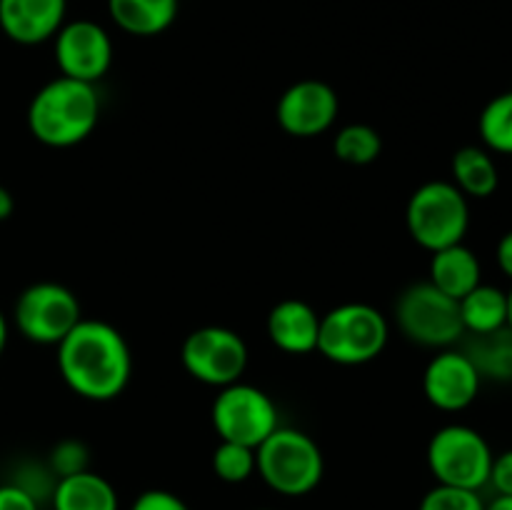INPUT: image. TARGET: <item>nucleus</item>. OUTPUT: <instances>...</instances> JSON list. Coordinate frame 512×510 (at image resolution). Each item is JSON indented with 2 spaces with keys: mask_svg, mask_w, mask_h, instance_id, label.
<instances>
[{
  "mask_svg": "<svg viewBox=\"0 0 512 510\" xmlns=\"http://www.w3.org/2000/svg\"><path fill=\"white\" fill-rule=\"evenodd\" d=\"M55 348L60 378L78 398L108 403L128 388L133 353L115 325L83 318Z\"/></svg>",
  "mask_w": 512,
  "mask_h": 510,
  "instance_id": "f257e3e1",
  "label": "nucleus"
},
{
  "mask_svg": "<svg viewBox=\"0 0 512 510\" xmlns=\"http://www.w3.org/2000/svg\"><path fill=\"white\" fill-rule=\"evenodd\" d=\"M25 118L38 143L48 148H73L98 128L100 95L95 85L58 75L33 95Z\"/></svg>",
  "mask_w": 512,
  "mask_h": 510,
  "instance_id": "f03ea898",
  "label": "nucleus"
},
{
  "mask_svg": "<svg viewBox=\"0 0 512 510\" xmlns=\"http://www.w3.org/2000/svg\"><path fill=\"white\" fill-rule=\"evenodd\" d=\"M255 473L273 493L303 498L323 480V450L303 430L280 425L255 448Z\"/></svg>",
  "mask_w": 512,
  "mask_h": 510,
  "instance_id": "7ed1b4c3",
  "label": "nucleus"
},
{
  "mask_svg": "<svg viewBox=\"0 0 512 510\" xmlns=\"http://www.w3.org/2000/svg\"><path fill=\"white\" fill-rule=\"evenodd\" d=\"M390 338V323L368 303H343L320 315L318 353L335 365H365Z\"/></svg>",
  "mask_w": 512,
  "mask_h": 510,
  "instance_id": "20e7f679",
  "label": "nucleus"
},
{
  "mask_svg": "<svg viewBox=\"0 0 512 510\" xmlns=\"http://www.w3.org/2000/svg\"><path fill=\"white\" fill-rule=\"evenodd\" d=\"M405 225L410 238L428 253L465 243L470 230V200L450 180H428L410 195Z\"/></svg>",
  "mask_w": 512,
  "mask_h": 510,
  "instance_id": "39448f33",
  "label": "nucleus"
},
{
  "mask_svg": "<svg viewBox=\"0 0 512 510\" xmlns=\"http://www.w3.org/2000/svg\"><path fill=\"white\" fill-rule=\"evenodd\" d=\"M395 325L415 345L445 350L465 338L458 300L430 280L413 283L395 300Z\"/></svg>",
  "mask_w": 512,
  "mask_h": 510,
  "instance_id": "423d86ee",
  "label": "nucleus"
},
{
  "mask_svg": "<svg viewBox=\"0 0 512 510\" xmlns=\"http://www.w3.org/2000/svg\"><path fill=\"white\" fill-rule=\"evenodd\" d=\"M493 458L495 453L485 435L463 423L435 430L425 450L428 468L438 483L468 490H483L488 485Z\"/></svg>",
  "mask_w": 512,
  "mask_h": 510,
  "instance_id": "0eeeda50",
  "label": "nucleus"
},
{
  "mask_svg": "<svg viewBox=\"0 0 512 510\" xmlns=\"http://www.w3.org/2000/svg\"><path fill=\"white\" fill-rule=\"evenodd\" d=\"M210 420L220 440L258 448L275 428H280L278 405L265 390L238 383L218 390L210 408Z\"/></svg>",
  "mask_w": 512,
  "mask_h": 510,
  "instance_id": "6e6552de",
  "label": "nucleus"
},
{
  "mask_svg": "<svg viewBox=\"0 0 512 510\" xmlns=\"http://www.w3.org/2000/svg\"><path fill=\"white\" fill-rule=\"evenodd\" d=\"M83 320L78 295L60 283H33L13 305V323L35 345H58Z\"/></svg>",
  "mask_w": 512,
  "mask_h": 510,
  "instance_id": "1a4fd4ad",
  "label": "nucleus"
},
{
  "mask_svg": "<svg viewBox=\"0 0 512 510\" xmlns=\"http://www.w3.org/2000/svg\"><path fill=\"white\" fill-rule=\"evenodd\" d=\"M180 360L190 378L220 390L243 378L248 368V345L243 335L225 325H203L183 340Z\"/></svg>",
  "mask_w": 512,
  "mask_h": 510,
  "instance_id": "9d476101",
  "label": "nucleus"
},
{
  "mask_svg": "<svg viewBox=\"0 0 512 510\" xmlns=\"http://www.w3.org/2000/svg\"><path fill=\"white\" fill-rule=\"evenodd\" d=\"M53 55L60 75L95 85L113 65V38L100 23L88 18L65 20L53 38Z\"/></svg>",
  "mask_w": 512,
  "mask_h": 510,
  "instance_id": "9b49d317",
  "label": "nucleus"
},
{
  "mask_svg": "<svg viewBox=\"0 0 512 510\" xmlns=\"http://www.w3.org/2000/svg\"><path fill=\"white\" fill-rule=\"evenodd\" d=\"M340 113V100L333 85L323 80H298L280 95L275 105L278 125L293 138H315L328 133Z\"/></svg>",
  "mask_w": 512,
  "mask_h": 510,
  "instance_id": "f8f14e48",
  "label": "nucleus"
},
{
  "mask_svg": "<svg viewBox=\"0 0 512 510\" xmlns=\"http://www.w3.org/2000/svg\"><path fill=\"white\" fill-rule=\"evenodd\" d=\"M483 378L463 350L445 348L430 358L423 373V395L443 413H460L470 408L480 393Z\"/></svg>",
  "mask_w": 512,
  "mask_h": 510,
  "instance_id": "ddd939ff",
  "label": "nucleus"
},
{
  "mask_svg": "<svg viewBox=\"0 0 512 510\" xmlns=\"http://www.w3.org/2000/svg\"><path fill=\"white\" fill-rule=\"evenodd\" d=\"M68 0H0V30L18 45H40L55 38L65 23Z\"/></svg>",
  "mask_w": 512,
  "mask_h": 510,
  "instance_id": "4468645a",
  "label": "nucleus"
},
{
  "mask_svg": "<svg viewBox=\"0 0 512 510\" xmlns=\"http://www.w3.org/2000/svg\"><path fill=\"white\" fill-rule=\"evenodd\" d=\"M270 343L288 355H308L318 350L320 313L310 303L298 298L280 300L268 313Z\"/></svg>",
  "mask_w": 512,
  "mask_h": 510,
  "instance_id": "2eb2a0df",
  "label": "nucleus"
},
{
  "mask_svg": "<svg viewBox=\"0 0 512 510\" xmlns=\"http://www.w3.org/2000/svg\"><path fill=\"white\" fill-rule=\"evenodd\" d=\"M430 255L433 258H430L428 280L435 288L443 290L445 295H450V298L460 300L475 285L483 283V265H480V258L465 243L435 250Z\"/></svg>",
  "mask_w": 512,
  "mask_h": 510,
  "instance_id": "dca6fc26",
  "label": "nucleus"
},
{
  "mask_svg": "<svg viewBox=\"0 0 512 510\" xmlns=\"http://www.w3.org/2000/svg\"><path fill=\"white\" fill-rule=\"evenodd\" d=\"M180 0H108V15L123 33L155 38L175 23Z\"/></svg>",
  "mask_w": 512,
  "mask_h": 510,
  "instance_id": "f3484780",
  "label": "nucleus"
},
{
  "mask_svg": "<svg viewBox=\"0 0 512 510\" xmlns=\"http://www.w3.org/2000/svg\"><path fill=\"white\" fill-rule=\"evenodd\" d=\"M50 505L53 510H120L115 485L93 470L60 478L50 495Z\"/></svg>",
  "mask_w": 512,
  "mask_h": 510,
  "instance_id": "a211bd4d",
  "label": "nucleus"
},
{
  "mask_svg": "<svg viewBox=\"0 0 512 510\" xmlns=\"http://www.w3.org/2000/svg\"><path fill=\"white\" fill-rule=\"evenodd\" d=\"M450 173H453L450 183L468 200L490 198L500 185V173L493 153L483 148V145H465V148H460L453 155Z\"/></svg>",
  "mask_w": 512,
  "mask_h": 510,
  "instance_id": "6ab92c4d",
  "label": "nucleus"
},
{
  "mask_svg": "<svg viewBox=\"0 0 512 510\" xmlns=\"http://www.w3.org/2000/svg\"><path fill=\"white\" fill-rule=\"evenodd\" d=\"M465 335L493 333L508 325V290L480 283L458 300Z\"/></svg>",
  "mask_w": 512,
  "mask_h": 510,
  "instance_id": "aec40b11",
  "label": "nucleus"
},
{
  "mask_svg": "<svg viewBox=\"0 0 512 510\" xmlns=\"http://www.w3.org/2000/svg\"><path fill=\"white\" fill-rule=\"evenodd\" d=\"M478 375L490 383H512V330H493L483 335H468L463 348Z\"/></svg>",
  "mask_w": 512,
  "mask_h": 510,
  "instance_id": "412c9836",
  "label": "nucleus"
},
{
  "mask_svg": "<svg viewBox=\"0 0 512 510\" xmlns=\"http://www.w3.org/2000/svg\"><path fill=\"white\" fill-rule=\"evenodd\" d=\"M483 148L498 155H512V90L495 95L478 118Z\"/></svg>",
  "mask_w": 512,
  "mask_h": 510,
  "instance_id": "4be33fe9",
  "label": "nucleus"
},
{
  "mask_svg": "<svg viewBox=\"0 0 512 510\" xmlns=\"http://www.w3.org/2000/svg\"><path fill=\"white\" fill-rule=\"evenodd\" d=\"M335 158L348 165H370L383 153V138L368 123H350L333 138Z\"/></svg>",
  "mask_w": 512,
  "mask_h": 510,
  "instance_id": "5701e85b",
  "label": "nucleus"
},
{
  "mask_svg": "<svg viewBox=\"0 0 512 510\" xmlns=\"http://www.w3.org/2000/svg\"><path fill=\"white\" fill-rule=\"evenodd\" d=\"M210 463H213V473L223 483H245V480H250L255 475V448L220 440L218 448L213 450V460Z\"/></svg>",
  "mask_w": 512,
  "mask_h": 510,
  "instance_id": "b1692460",
  "label": "nucleus"
},
{
  "mask_svg": "<svg viewBox=\"0 0 512 510\" xmlns=\"http://www.w3.org/2000/svg\"><path fill=\"white\" fill-rule=\"evenodd\" d=\"M418 510H485V500L480 490L438 483L423 495Z\"/></svg>",
  "mask_w": 512,
  "mask_h": 510,
  "instance_id": "393cba45",
  "label": "nucleus"
},
{
  "mask_svg": "<svg viewBox=\"0 0 512 510\" xmlns=\"http://www.w3.org/2000/svg\"><path fill=\"white\" fill-rule=\"evenodd\" d=\"M48 468L55 478H68V475L83 473V470H90V450L83 440L78 438H63L50 448L48 453Z\"/></svg>",
  "mask_w": 512,
  "mask_h": 510,
  "instance_id": "a878e982",
  "label": "nucleus"
},
{
  "mask_svg": "<svg viewBox=\"0 0 512 510\" xmlns=\"http://www.w3.org/2000/svg\"><path fill=\"white\" fill-rule=\"evenodd\" d=\"M130 510H190V505L170 490L153 488L140 493L130 505Z\"/></svg>",
  "mask_w": 512,
  "mask_h": 510,
  "instance_id": "bb28decb",
  "label": "nucleus"
},
{
  "mask_svg": "<svg viewBox=\"0 0 512 510\" xmlns=\"http://www.w3.org/2000/svg\"><path fill=\"white\" fill-rule=\"evenodd\" d=\"M488 485L495 490V495H512V448L493 458Z\"/></svg>",
  "mask_w": 512,
  "mask_h": 510,
  "instance_id": "cd10ccee",
  "label": "nucleus"
},
{
  "mask_svg": "<svg viewBox=\"0 0 512 510\" xmlns=\"http://www.w3.org/2000/svg\"><path fill=\"white\" fill-rule=\"evenodd\" d=\"M0 510H40V503L15 483H0Z\"/></svg>",
  "mask_w": 512,
  "mask_h": 510,
  "instance_id": "c85d7f7f",
  "label": "nucleus"
},
{
  "mask_svg": "<svg viewBox=\"0 0 512 510\" xmlns=\"http://www.w3.org/2000/svg\"><path fill=\"white\" fill-rule=\"evenodd\" d=\"M495 260H498L500 273L512 280V230H508L495 245Z\"/></svg>",
  "mask_w": 512,
  "mask_h": 510,
  "instance_id": "c756f323",
  "label": "nucleus"
},
{
  "mask_svg": "<svg viewBox=\"0 0 512 510\" xmlns=\"http://www.w3.org/2000/svg\"><path fill=\"white\" fill-rule=\"evenodd\" d=\"M13 210H15L13 193H10V190L5 188V185H0V223L10 218V215H13Z\"/></svg>",
  "mask_w": 512,
  "mask_h": 510,
  "instance_id": "7c9ffc66",
  "label": "nucleus"
},
{
  "mask_svg": "<svg viewBox=\"0 0 512 510\" xmlns=\"http://www.w3.org/2000/svg\"><path fill=\"white\" fill-rule=\"evenodd\" d=\"M485 510H512V495H495L490 503H485Z\"/></svg>",
  "mask_w": 512,
  "mask_h": 510,
  "instance_id": "2f4dec72",
  "label": "nucleus"
},
{
  "mask_svg": "<svg viewBox=\"0 0 512 510\" xmlns=\"http://www.w3.org/2000/svg\"><path fill=\"white\" fill-rule=\"evenodd\" d=\"M8 335H10L8 318H5V313L0 310V355L5 353V345H8Z\"/></svg>",
  "mask_w": 512,
  "mask_h": 510,
  "instance_id": "473e14b6",
  "label": "nucleus"
},
{
  "mask_svg": "<svg viewBox=\"0 0 512 510\" xmlns=\"http://www.w3.org/2000/svg\"><path fill=\"white\" fill-rule=\"evenodd\" d=\"M508 328L512 330V288L508 290Z\"/></svg>",
  "mask_w": 512,
  "mask_h": 510,
  "instance_id": "72a5a7b5",
  "label": "nucleus"
},
{
  "mask_svg": "<svg viewBox=\"0 0 512 510\" xmlns=\"http://www.w3.org/2000/svg\"><path fill=\"white\" fill-rule=\"evenodd\" d=\"M258 510H270V508H258Z\"/></svg>",
  "mask_w": 512,
  "mask_h": 510,
  "instance_id": "f704fd0d",
  "label": "nucleus"
}]
</instances>
